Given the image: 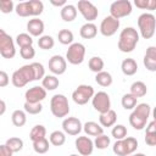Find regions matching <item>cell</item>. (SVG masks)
<instances>
[{"mask_svg":"<svg viewBox=\"0 0 156 156\" xmlns=\"http://www.w3.org/2000/svg\"><path fill=\"white\" fill-rule=\"evenodd\" d=\"M150 115H151V106L149 104L146 102L136 104V106L133 108L132 113L129 115V124L134 129L141 130L146 127Z\"/></svg>","mask_w":156,"mask_h":156,"instance_id":"1","label":"cell"},{"mask_svg":"<svg viewBox=\"0 0 156 156\" xmlns=\"http://www.w3.org/2000/svg\"><path fill=\"white\" fill-rule=\"evenodd\" d=\"M139 41V33L133 27H126L121 30L117 46L122 52H132Z\"/></svg>","mask_w":156,"mask_h":156,"instance_id":"2","label":"cell"},{"mask_svg":"<svg viewBox=\"0 0 156 156\" xmlns=\"http://www.w3.org/2000/svg\"><path fill=\"white\" fill-rule=\"evenodd\" d=\"M138 28L140 35L144 39H151L155 34L156 28V18L150 12H144L138 17Z\"/></svg>","mask_w":156,"mask_h":156,"instance_id":"3","label":"cell"},{"mask_svg":"<svg viewBox=\"0 0 156 156\" xmlns=\"http://www.w3.org/2000/svg\"><path fill=\"white\" fill-rule=\"evenodd\" d=\"M68 99L63 94H55L50 100V111L56 118H65L69 113Z\"/></svg>","mask_w":156,"mask_h":156,"instance_id":"4","label":"cell"},{"mask_svg":"<svg viewBox=\"0 0 156 156\" xmlns=\"http://www.w3.org/2000/svg\"><path fill=\"white\" fill-rule=\"evenodd\" d=\"M33 80H34V73L30 65H24L20 67L12 73V77H11V83L16 88H23L29 82H33Z\"/></svg>","mask_w":156,"mask_h":156,"instance_id":"5","label":"cell"},{"mask_svg":"<svg viewBox=\"0 0 156 156\" xmlns=\"http://www.w3.org/2000/svg\"><path fill=\"white\" fill-rule=\"evenodd\" d=\"M138 149V140L133 136H126L124 139L116 140L112 146V151L117 156H129Z\"/></svg>","mask_w":156,"mask_h":156,"instance_id":"6","label":"cell"},{"mask_svg":"<svg viewBox=\"0 0 156 156\" xmlns=\"http://www.w3.org/2000/svg\"><path fill=\"white\" fill-rule=\"evenodd\" d=\"M0 55L7 60L13 58L16 55L13 38L1 28H0Z\"/></svg>","mask_w":156,"mask_h":156,"instance_id":"7","label":"cell"},{"mask_svg":"<svg viewBox=\"0 0 156 156\" xmlns=\"http://www.w3.org/2000/svg\"><path fill=\"white\" fill-rule=\"evenodd\" d=\"M85 57V46L82 43H72L66 52V61L71 65H80Z\"/></svg>","mask_w":156,"mask_h":156,"instance_id":"8","label":"cell"},{"mask_svg":"<svg viewBox=\"0 0 156 156\" xmlns=\"http://www.w3.org/2000/svg\"><path fill=\"white\" fill-rule=\"evenodd\" d=\"M133 6L129 0H117L110 5V16L116 20L127 17L132 13Z\"/></svg>","mask_w":156,"mask_h":156,"instance_id":"9","label":"cell"},{"mask_svg":"<svg viewBox=\"0 0 156 156\" xmlns=\"http://www.w3.org/2000/svg\"><path fill=\"white\" fill-rule=\"evenodd\" d=\"M95 91H94V88L91 85H88V84H80L78 85L73 93H72V100L77 104V105H85L88 104L91 98L94 96Z\"/></svg>","mask_w":156,"mask_h":156,"instance_id":"10","label":"cell"},{"mask_svg":"<svg viewBox=\"0 0 156 156\" xmlns=\"http://www.w3.org/2000/svg\"><path fill=\"white\" fill-rule=\"evenodd\" d=\"M91 105L99 113H105L111 110V99L106 91H98L91 98Z\"/></svg>","mask_w":156,"mask_h":156,"instance_id":"11","label":"cell"},{"mask_svg":"<svg viewBox=\"0 0 156 156\" xmlns=\"http://www.w3.org/2000/svg\"><path fill=\"white\" fill-rule=\"evenodd\" d=\"M76 7H77V11H79L80 15L84 17V20H87V22H93L99 16L98 7L88 0H79Z\"/></svg>","mask_w":156,"mask_h":156,"instance_id":"12","label":"cell"},{"mask_svg":"<svg viewBox=\"0 0 156 156\" xmlns=\"http://www.w3.org/2000/svg\"><path fill=\"white\" fill-rule=\"evenodd\" d=\"M119 20H116L113 18L112 16H106L101 23H100V27H99V30L100 33L104 35V37H112L116 34V32L118 30L119 28Z\"/></svg>","mask_w":156,"mask_h":156,"instance_id":"13","label":"cell"},{"mask_svg":"<svg viewBox=\"0 0 156 156\" xmlns=\"http://www.w3.org/2000/svg\"><path fill=\"white\" fill-rule=\"evenodd\" d=\"M62 129L65 134L76 136L83 130V124L77 117H66L62 121Z\"/></svg>","mask_w":156,"mask_h":156,"instance_id":"14","label":"cell"},{"mask_svg":"<svg viewBox=\"0 0 156 156\" xmlns=\"http://www.w3.org/2000/svg\"><path fill=\"white\" fill-rule=\"evenodd\" d=\"M48 67L54 76H61L67 69V61L61 55H54L50 57L48 62Z\"/></svg>","mask_w":156,"mask_h":156,"instance_id":"15","label":"cell"},{"mask_svg":"<svg viewBox=\"0 0 156 156\" xmlns=\"http://www.w3.org/2000/svg\"><path fill=\"white\" fill-rule=\"evenodd\" d=\"M74 145H76V149H77V151L80 156H89L94 151L93 140L89 136H85V135L78 136L74 141Z\"/></svg>","mask_w":156,"mask_h":156,"instance_id":"16","label":"cell"},{"mask_svg":"<svg viewBox=\"0 0 156 156\" xmlns=\"http://www.w3.org/2000/svg\"><path fill=\"white\" fill-rule=\"evenodd\" d=\"M24 98H26V102H30V104L41 102L46 98V90L43 87L35 85V87H32L28 90H26Z\"/></svg>","mask_w":156,"mask_h":156,"instance_id":"17","label":"cell"},{"mask_svg":"<svg viewBox=\"0 0 156 156\" xmlns=\"http://www.w3.org/2000/svg\"><path fill=\"white\" fill-rule=\"evenodd\" d=\"M44 29H45L44 22L38 17H34L27 22V30L30 37H41L44 33Z\"/></svg>","mask_w":156,"mask_h":156,"instance_id":"18","label":"cell"},{"mask_svg":"<svg viewBox=\"0 0 156 156\" xmlns=\"http://www.w3.org/2000/svg\"><path fill=\"white\" fill-rule=\"evenodd\" d=\"M143 63L147 71L150 72L156 71V48L155 46H149L146 49V52L143 58Z\"/></svg>","mask_w":156,"mask_h":156,"instance_id":"19","label":"cell"},{"mask_svg":"<svg viewBox=\"0 0 156 156\" xmlns=\"http://www.w3.org/2000/svg\"><path fill=\"white\" fill-rule=\"evenodd\" d=\"M116 121H117V113L115 110H108L107 112L105 113H100L99 116V123L102 128H108V127H113L116 124Z\"/></svg>","mask_w":156,"mask_h":156,"instance_id":"20","label":"cell"},{"mask_svg":"<svg viewBox=\"0 0 156 156\" xmlns=\"http://www.w3.org/2000/svg\"><path fill=\"white\" fill-rule=\"evenodd\" d=\"M77 7L72 4H66L60 10V16L65 22H72L77 17Z\"/></svg>","mask_w":156,"mask_h":156,"instance_id":"21","label":"cell"},{"mask_svg":"<svg viewBox=\"0 0 156 156\" xmlns=\"http://www.w3.org/2000/svg\"><path fill=\"white\" fill-rule=\"evenodd\" d=\"M121 71L124 76H134L138 72V63L134 58H124L121 63Z\"/></svg>","mask_w":156,"mask_h":156,"instance_id":"22","label":"cell"},{"mask_svg":"<svg viewBox=\"0 0 156 156\" xmlns=\"http://www.w3.org/2000/svg\"><path fill=\"white\" fill-rule=\"evenodd\" d=\"M83 130H84L85 134L89 135V136H98V135L104 134V128H102L99 123H96V122H94V121L85 122V123L83 124Z\"/></svg>","mask_w":156,"mask_h":156,"instance_id":"23","label":"cell"},{"mask_svg":"<svg viewBox=\"0 0 156 156\" xmlns=\"http://www.w3.org/2000/svg\"><path fill=\"white\" fill-rule=\"evenodd\" d=\"M79 34L83 39H93L98 34V27L93 22H87L80 27Z\"/></svg>","mask_w":156,"mask_h":156,"instance_id":"24","label":"cell"},{"mask_svg":"<svg viewBox=\"0 0 156 156\" xmlns=\"http://www.w3.org/2000/svg\"><path fill=\"white\" fill-rule=\"evenodd\" d=\"M60 85V80L54 74H48V76H44V78L41 79V87L45 89V90H55L57 89Z\"/></svg>","mask_w":156,"mask_h":156,"instance_id":"25","label":"cell"},{"mask_svg":"<svg viewBox=\"0 0 156 156\" xmlns=\"http://www.w3.org/2000/svg\"><path fill=\"white\" fill-rule=\"evenodd\" d=\"M133 96H135L136 99L139 98H143L146 95L147 93V88H146V84L141 80H136L134 82L132 85H130V91H129Z\"/></svg>","mask_w":156,"mask_h":156,"instance_id":"26","label":"cell"},{"mask_svg":"<svg viewBox=\"0 0 156 156\" xmlns=\"http://www.w3.org/2000/svg\"><path fill=\"white\" fill-rule=\"evenodd\" d=\"M95 82H96L100 87L106 88V87H110V85L112 84L113 78H112V76H111L110 72L101 71V72H99V73L95 74Z\"/></svg>","mask_w":156,"mask_h":156,"instance_id":"27","label":"cell"},{"mask_svg":"<svg viewBox=\"0 0 156 156\" xmlns=\"http://www.w3.org/2000/svg\"><path fill=\"white\" fill-rule=\"evenodd\" d=\"M11 121L15 127H23L27 122V115L23 110H15L11 115Z\"/></svg>","mask_w":156,"mask_h":156,"instance_id":"28","label":"cell"},{"mask_svg":"<svg viewBox=\"0 0 156 156\" xmlns=\"http://www.w3.org/2000/svg\"><path fill=\"white\" fill-rule=\"evenodd\" d=\"M49 143L54 146H62L66 143V134L62 130H54L49 135Z\"/></svg>","mask_w":156,"mask_h":156,"instance_id":"29","label":"cell"},{"mask_svg":"<svg viewBox=\"0 0 156 156\" xmlns=\"http://www.w3.org/2000/svg\"><path fill=\"white\" fill-rule=\"evenodd\" d=\"M104 60L100 57V56H93L89 58V62H88V67L91 72L94 73H99L101 71H104Z\"/></svg>","mask_w":156,"mask_h":156,"instance_id":"30","label":"cell"},{"mask_svg":"<svg viewBox=\"0 0 156 156\" xmlns=\"http://www.w3.org/2000/svg\"><path fill=\"white\" fill-rule=\"evenodd\" d=\"M29 138L32 141H35V140H39V139H43V138H46V128L43 126V124H37L32 128L30 133H29Z\"/></svg>","mask_w":156,"mask_h":156,"instance_id":"31","label":"cell"},{"mask_svg":"<svg viewBox=\"0 0 156 156\" xmlns=\"http://www.w3.org/2000/svg\"><path fill=\"white\" fill-rule=\"evenodd\" d=\"M5 145L15 154V152H18V151H21L23 149V140L21 138H18V136H11V138H9L6 140Z\"/></svg>","mask_w":156,"mask_h":156,"instance_id":"32","label":"cell"},{"mask_svg":"<svg viewBox=\"0 0 156 156\" xmlns=\"http://www.w3.org/2000/svg\"><path fill=\"white\" fill-rule=\"evenodd\" d=\"M49 147H50V143H49V140L46 138H43V139L33 141V150L39 155L46 154L49 151Z\"/></svg>","mask_w":156,"mask_h":156,"instance_id":"33","label":"cell"},{"mask_svg":"<svg viewBox=\"0 0 156 156\" xmlns=\"http://www.w3.org/2000/svg\"><path fill=\"white\" fill-rule=\"evenodd\" d=\"M57 39L62 45H71L73 43L74 35H73V32L69 29H61L57 33Z\"/></svg>","mask_w":156,"mask_h":156,"instance_id":"34","label":"cell"},{"mask_svg":"<svg viewBox=\"0 0 156 156\" xmlns=\"http://www.w3.org/2000/svg\"><path fill=\"white\" fill-rule=\"evenodd\" d=\"M121 104H122V107L124 110H133L138 104V99L135 96H133L130 93H127L122 96Z\"/></svg>","mask_w":156,"mask_h":156,"instance_id":"35","label":"cell"},{"mask_svg":"<svg viewBox=\"0 0 156 156\" xmlns=\"http://www.w3.org/2000/svg\"><path fill=\"white\" fill-rule=\"evenodd\" d=\"M28 5H29L30 16H33V17L41 15L44 11V4L40 0H28Z\"/></svg>","mask_w":156,"mask_h":156,"instance_id":"36","label":"cell"},{"mask_svg":"<svg viewBox=\"0 0 156 156\" xmlns=\"http://www.w3.org/2000/svg\"><path fill=\"white\" fill-rule=\"evenodd\" d=\"M93 143H94V147L99 150H105L110 146L111 140H110V136H107L106 134H101V135L95 136V140Z\"/></svg>","mask_w":156,"mask_h":156,"instance_id":"37","label":"cell"},{"mask_svg":"<svg viewBox=\"0 0 156 156\" xmlns=\"http://www.w3.org/2000/svg\"><path fill=\"white\" fill-rule=\"evenodd\" d=\"M55 45V40L51 35H41L38 39V46L43 50H50Z\"/></svg>","mask_w":156,"mask_h":156,"instance_id":"38","label":"cell"},{"mask_svg":"<svg viewBox=\"0 0 156 156\" xmlns=\"http://www.w3.org/2000/svg\"><path fill=\"white\" fill-rule=\"evenodd\" d=\"M127 127L123 124H115L112 130H111V135L116 139V140H121L124 139L127 136Z\"/></svg>","mask_w":156,"mask_h":156,"instance_id":"39","label":"cell"},{"mask_svg":"<svg viewBox=\"0 0 156 156\" xmlns=\"http://www.w3.org/2000/svg\"><path fill=\"white\" fill-rule=\"evenodd\" d=\"M15 43H16L20 48L29 46V45H33V38H32L28 33H20V34L16 37Z\"/></svg>","mask_w":156,"mask_h":156,"instance_id":"40","label":"cell"},{"mask_svg":"<svg viewBox=\"0 0 156 156\" xmlns=\"http://www.w3.org/2000/svg\"><path fill=\"white\" fill-rule=\"evenodd\" d=\"M23 111L26 113H29V115H38V113H40L43 111V105H41V102H37V104L24 102Z\"/></svg>","mask_w":156,"mask_h":156,"instance_id":"41","label":"cell"},{"mask_svg":"<svg viewBox=\"0 0 156 156\" xmlns=\"http://www.w3.org/2000/svg\"><path fill=\"white\" fill-rule=\"evenodd\" d=\"M134 5L138 9L152 11L156 9V0H134Z\"/></svg>","mask_w":156,"mask_h":156,"instance_id":"42","label":"cell"},{"mask_svg":"<svg viewBox=\"0 0 156 156\" xmlns=\"http://www.w3.org/2000/svg\"><path fill=\"white\" fill-rule=\"evenodd\" d=\"M15 11H16V13H17L20 17H29V16H30L28 1L18 2V4L15 6Z\"/></svg>","mask_w":156,"mask_h":156,"instance_id":"43","label":"cell"},{"mask_svg":"<svg viewBox=\"0 0 156 156\" xmlns=\"http://www.w3.org/2000/svg\"><path fill=\"white\" fill-rule=\"evenodd\" d=\"M32 68H33V73H34V80H39L43 79L45 76V68L40 62H33L30 63Z\"/></svg>","mask_w":156,"mask_h":156,"instance_id":"44","label":"cell"},{"mask_svg":"<svg viewBox=\"0 0 156 156\" xmlns=\"http://www.w3.org/2000/svg\"><path fill=\"white\" fill-rule=\"evenodd\" d=\"M20 55L24 60H30V58H33L35 56V50H34L33 45L23 46V48H20Z\"/></svg>","mask_w":156,"mask_h":156,"instance_id":"45","label":"cell"},{"mask_svg":"<svg viewBox=\"0 0 156 156\" xmlns=\"http://www.w3.org/2000/svg\"><path fill=\"white\" fill-rule=\"evenodd\" d=\"M0 11L2 13H11L15 11V4L12 0H0Z\"/></svg>","mask_w":156,"mask_h":156,"instance_id":"46","label":"cell"},{"mask_svg":"<svg viewBox=\"0 0 156 156\" xmlns=\"http://www.w3.org/2000/svg\"><path fill=\"white\" fill-rule=\"evenodd\" d=\"M9 83H10V77H9V74H7L5 71L0 69V88L7 87Z\"/></svg>","mask_w":156,"mask_h":156,"instance_id":"47","label":"cell"},{"mask_svg":"<svg viewBox=\"0 0 156 156\" xmlns=\"http://www.w3.org/2000/svg\"><path fill=\"white\" fill-rule=\"evenodd\" d=\"M145 143L149 146H155L156 145V132L155 133H146L145 132Z\"/></svg>","mask_w":156,"mask_h":156,"instance_id":"48","label":"cell"},{"mask_svg":"<svg viewBox=\"0 0 156 156\" xmlns=\"http://www.w3.org/2000/svg\"><path fill=\"white\" fill-rule=\"evenodd\" d=\"M13 152L5 145V144H0V156H12Z\"/></svg>","mask_w":156,"mask_h":156,"instance_id":"49","label":"cell"},{"mask_svg":"<svg viewBox=\"0 0 156 156\" xmlns=\"http://www.w3.org/2000/svg\"><path fill=\"white\" fill-rule=\"evenodd\" d=\"M156 132V122L151 121L149 124H146V133H155Z\"/></svg>","mask_w":156,"mask_h":156,"instance_id":"50","label":"cell"},{"mask_svg":"<svg viewBox=\"0 0 156 156\" xmlns=\"http://www.w3.org/2000/svg\"><path fill=\"white\" fill-rule=\"evenodd\" d=\"M50 2L54 5V6H57V7H63L67 2H66V0H50Z\"/></svg>","mask_w":156,"mask_h":156,"instance_id":"51","label":"cell"},{"mask_svg":"<svg viewBox=\"0 0 156 156\" xmlns=\"http://www.w3.org/2000/svg\"><path fill=\"white\" fill-rule=\"evenodd\" d=\"M6 112V102L0 99V116H2Z\"/></svg>","mask_w":156,"mask_h":156,"instance_id":"52","label":"cell"},{"mask_svg":"<svg viewBox=\"0 0 156 156\" xmlns=\"http://www.w3.org/2000/svg\"><path fill=\"white\" fill-rule=\"evenodd\" d=\"M129 156H146V155L143 154V152H136V154H132V155H129Z\"/></svg>","mask_w":156,"mask_h":156,"instance_id":"53","label":"cell"},{"mask_svg":"<svg viewBox=\"0 0 156 156\" xmlns=\"http://www.w3.org/2000/svg\"><path fill=\"white\" fill-rule=\"evenodd\" d=\"M69 156H80V155H78V154H71Z\"/></svg>","mask_w":156,"mask_h":156,"instance_id":"54","label":"cell"}]
</instances>
